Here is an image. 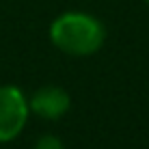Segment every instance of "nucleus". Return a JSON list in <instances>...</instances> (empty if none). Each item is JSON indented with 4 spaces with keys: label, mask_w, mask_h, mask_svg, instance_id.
Returning <instances> with one entry per match:
<instances>
[{
    "label": "nucleus",
    "mask_w": 149,
    "mask_h": 149,
    "mask_svg": "<svg viewBox=\"0 0 149 149\" xmlns=\"http://www.w3.org/2000/svg\"><path fill=\"white\" fill-rule=\"evenodd\" d=\"M50 39L61 52L69 56H91L106 39L104 24L97 17L80 11L63 13L50 26Z\"/></svg>",
    "instance_id": "1"
},
{
    "label": "nucleus",
    "mask_w": 149,
    "mask_h": 149,
    "mask_svg": "<svg viewBox=\"0 0 149 149\" xmlns=\"http://www.w3.org/2000/svg\"><path fill=\"white\" fill-rule=\"evenodd\" d=\"M28 100L13 84L0 86V143H9L24 130L28 121Z\"/></svg>",
    "instance_id": "2"
},
{
    "label": "nucleus",
    "mask_w": 149,
    "mask_h": 149,
    "mask_svg": "<svg viewBox=\"0 0 149 149\" xmlns=\"http://www.w3.org/2000/svg\"><path fill=\"white\" fill-rule=\"evenodd\" d=\"M69 104H71V100H69L67 91L56 84H48L33 93V97L28 102V108L41 119L52 121V119H61L69 110Z\"/></svg>",
    "instance_id": "3"
},
{
    "label": "nucleus",
    "mask_w": 149,
    "mask_h": 149,
    "mask_svg": "<svg viewBox=\"0 0 149 149\" xmlns=\"http://www.w3.org/2000/svg\"><path fill=\"white\" fill-rule=\"evenodd\" d=\"M35 149H65V145H63V141H61L58 136L43 134L37 143H35Z\"/></svg>",
    "instance_id": "4"
},
{
    "label": "nucleus",
    "mask_w": 149,
    "mask_h": 149,
    "mask_svg": "<svg viewBox=\"0 0 149 149\" xmlns=\"http://www.w3.org/2000/svg\"><path fill=\"white\" fill-rule=\"evenodd\" d=\"M143 2H145V4H147V7H149V0H143Z\"/></svg>",
    "instance_id": "5"
}]
</instances>
